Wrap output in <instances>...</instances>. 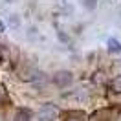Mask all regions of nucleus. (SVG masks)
Wrapping results in <instances>:
<instances>
[{
  "label": "nucleus",
  "mask_w": 121,
  "mask_h": 121,
  "mask_svg": "<svg viewBox=\"0 0 121 121\" xmlns=\"http://www.w3.org/2000/svg\"><path fill=\"white\" fill-rule=\"evenodd\" d=\"M57 116H59V108L53 105H44L37 114L39 121H55Z\"/></svg>",
  "instance_id": "1"
},
{
  "label": "nucleus",
  "mask_w": 121,
  "mask_h": 121,
  "mask_svg": "<svg viewBox=\"0 0 121 121\" xmlns=\"http://www.w3.org/2000/svg\"><path fill=\"white\" fill-rule=\"evenodd\" d=\"M72 81H73V73L68 72V70H59V72L53 73V83L57 84V86H60V88L72 84Z\"/></svg>",
  "instance_id": "2"
},
{
  "label": "nucleus",
  "mask_w": 121,
  "mask_h": 121,
  "mask_svg": "<svg viewBox=\"0 0 121 121\" xmlns=\"http://www.w3.org/2000/svg\"><path fill=\"white\" fill-rule=\"evenodd\" d=\"M13 121H31V112L28 108H18L15 112V117Z\"/></svg>",
  "instance_id": "3"
},
{
  "label": "nucleus",
  "mask_w": 121,
  "mask_h": 121,
  "mask_svg": "<svg viewBox=\"0 0 121 121\" xmlns=\"http://www.w3.org/2000/svg\"><path fill=\"white\" fill-rule=\"evenodd\" d=\"M106 46H108V52L110 53H119L121 52V44L117 42V39H108Z\"/></svg>",
  "instance_id": "4"
},
{
  "label": "nucleus",
  "mask_w": 121,
  "mask_h": 121,
  "mask_svg": "<svg viewBox=\"0 0 121 121\" xmlns=\"http://www.w3.org/2000/svg\"><path fill=\"white\" fill-rule=\"evenodd\" d=\"M66 121H86L83 112H68L66 114Z\"/></svg>",
  "instance_id": "5"
},
{
  "label": "nucleus",
  "mask_w": 121,
  "mask_h": 121,
  "mask_svg": "<svg viewBox=\"0 0 121 121\" xmlns=\"http://www.w3.org/2000/svg\"><path fill=\"white\" fill-rule=\"evenodd\" d=\"M112 90L114 92H121V75L112 79Z\"/></svg>",
  "instance_id": "6"
},
{
  "label": "nucleus",
  "mask_w": 121,
  "mask_h": 121,
  "mask_svg": "<svg viewBox=\"0 0 121 121\" xmlns=\"http://www.w3.org/2000/svg\"><path fill=\"white\" fill-rule=\"evenodd\" d=\"M83 2H84V8L92 11V9L97 8V2H99V0H83Z\"/></svg>",
  "instance_id": "7"
},
{
  "label": "nucleus",
  "mask_w": 121,
  "mask_h": 121,
  "mask_svg": "<svg viewBox=\"0 0 121 121\" xmlns=\"http://www.w3.org/2000/svg\"><path fill=\"white\" fill-rule=\"evenodd\" d=\"M59 39L62 40V42H66V44L70 42V37L66 35V33H64V31H59Z\"/></svg>",
  "instance_id": "8"
},
{
  "label": "nucleus",
  "mask_w": 121,
  "mask_h": 121,
  "mask_svg": "<svg viewBox=\"0 0 121 121\" xmlns=\"http://www.w3.org/2000/svg\"><path fill=\"white\" fill-rule=\"evenodd\" d=\"M94 81H95V83H103V81H105L103 73H101V72H99V73H95V75H94Z\"/></svg>",
  "instance_id": "9"
},
{
  "label": "nucleus",
  "mask_w": 121,
  "mask_h": 121,
  "mask_svg": "<svg viewBox=\"0 0 121 121\" xmlns=\"http://www.w3.org/2000/svg\"><path fill=\"white\" fill-rule=\"evenodd\" d=\"M4 30H6V24H4V22H2V20H0V33H2V31H4Z\"/></svg>",
  "instance_id": "10"
},
{
  "label": "nucleus",
  "mask_w": 121,
  "mask_h": 121,
  "mask_svg": "<svg viewBox=\"0 0 121 121\" xmlns=\"http://www.w3.org/2000/svg\"><path fill=\"white\" fill-rule=\"evenodd\" d=\"M116 121H121V112L117 114V116H116Z\"/></svg>",
  "instance_id": "11"
},
{
  "label": "nucleus",
  "mask_w": 121,
  "mask_h": 121,
  "mask_svg": "<svg viewBox=\"0 0 121 121\" xmlns=\"http://www.w3.org/2000/svg\"><path fill=\"white\" fill-rule=\"evenodd\" d=\"M6 2H13V0H6Z\"/></svg>",
  "instance_id": "12"
},
{
  "label": "nucleus",
  "mask_w": 121,
  "mask_h": 121,
  "mask_svg": "<svg viewBox=\"0 0 121 121\" xmlns=\"http://www.w3.org/2000/svg\"><path fill=\"white\" fill-rule=\"evenodd\" d=\"M0 60H2V57H0Z\"/></svg>",
  "instance_id": "13"
}]
</instances>
